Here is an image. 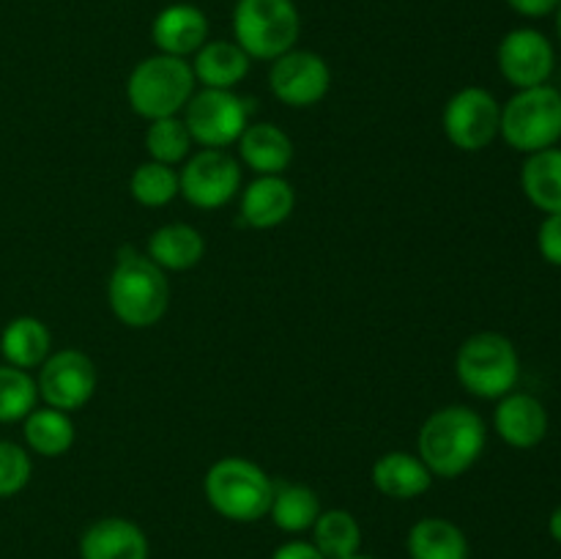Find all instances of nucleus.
<instances>
[{"instance_id":"nucleus-31","label":"nucleus","mask_w":561,"mask_h":559,"mask_svg":"<svg viewBox=\"0 0 561 559\" xmlns=\"http://www.w3.org/2000/svg\"><path fill=\"white\" fill-rule=\"evenodd\" d=\"M33 477V460L22 444L0 438V499L25 491Z\"/></svg>"},{"instance_id":"nucleus-20","label":"nucleus","mask_w":561,"mask_h":559,"mask_svg":"<svg viewBox=\"0 0 561 559\" xmlns=\"http://www.w3.org/2000/svg\"><path fill=\"white\" fill-rule=\"evenodd\" d=\"M146 255L162 272H190L206 255V239L186 223H168L148 236Z\"/></svg>"},{"instance_id":"nucleus-14","label":"nucleus","mask_w":561,"mask_h":559,"mask_svg":"<svg viewBox=\"0 0 561 559\" xmlns=\"http://www.w3.org/2000/svg\"><path fill=\"white\" fill-rule=\"evenodd\" d=\"M499 438L515 449H531L548 436V409L529 392H510L499 398L493 414Z\"/></svg>"},{"instance_id":"nucleus-17","label":"nucleus","mask_w":561,"mask_h":559,"mask_svg":"<svg viewBox=\"0 0 561 559\" xmlns=\"http://www.w3.org/2000/svg\"><path fill=\"white\" fill-rule=\"evenodd\" d=\"M296 192L294 184L283 175H257L241 192L239 214L250 228L272 230L294 214Z\"/></svg>"},{"instance_id":"nucleus-32","label":"nucleus","mask_w":561,"mask_h":559,"mask_svg":"<svg viewBox=\"0 0 561 559\" xmlns=\"http://www.w3.org/2000/svg\"><path fill=\"white\" fill-rule=\"evenodd\" d=\"M537 250L551 266H561V214H546L537 230Z\"/></svg>"},{"instance_id":"nucleus-12","label":"nucleus","mask_w":561,"mask_h":559,"mask_svg":"<svg viewBox=\"0 0 561 559\" xmlns=\"http://www.w3.org/2000/svg\"><path fill=\"white\" fill-rule=\"evenodd\" d=\"M268 88L274 99L288 107H312L321 102L332 88V69L327 60L312 49H288L272 60L268 69Z\"/></svg>"},{"instance_id":"nucleus-1","label":"nucleus","mask_w":561,"mask_h":559,"mask_svg":"<svg viewBox=\"0 0 561 559\" xmlns=\"http://www.w3.org/2000/svg\"><path fill=\"white\" fill-rule=\"evenodd\" d=\"M488 444L485 420L469 406H444L433 411L416 436V455L433 477L455 480L482 458Z\"/></svg>"},{"instance_id":"nucleus-36","label":"nucleus","mask_w":561,"mask_h":559,"mask_svg":"<svg viewBox=\"0 0 561 559\" xmlns=\"http://www.w3.org/2000/svg\"><path fill=\"white\" fill-rule=\"evenodd\" d=\"M557 33H559V42H561V3H559V9H557Z\"/></svg>"},{"instance_id":"nucleus-15","label":"nucleus","mask_w":561,"mask_h":559,"mask_svg":"<svg viewBox=\"0 0 561 559\" xmlns=\"http://www.w3.org/2000/svg\"><path fill=\"white\" fill-rule=\"evenodd\" d=\"M148 535L129 518L110 515L99 518L82 532L80 559H148Z\"/></svg>"},{"instance_id":"nucleus-9","label":"nucleus","mask_w":561,"mask_h":559,"mask_svg":"<svg viewBox=\"0 0 561 559\" xmlns=\"http://www.w3.org/2000/svg\"><path fill=\"white\" fill-rule=\"evenodd\" d=\"M499 124H502V104L480 85L460 88L444 104V135L460 151L474 153L491 146L499 137Z\"/></svg>"},{"instance_id":"nucleus-23","label":"nucleus","mask_w":561,"mask_h":559,"mask_svg":"<svg viewBox=\"0 0 561 559\" xmlns=\"http://www.w3.org/2000/svg\"><path fill=\"white\" fill-rule=\"evenodd\" d=\"M411 559H469V537L447 518H420L405 537Z\"/></svg>"},{"instance_id":"nucleus-24","label":"nucleus","mask_w":561,"mask_h":559,"mask_svg":"<svg viewBox=\"0 0 561 559\" xmlns=\"http://www.w3.org/2000/svg\"><path fill=\"white\" fill-rule=\"evenodd\" d=\"M22 436L31 453L42 458H60L75 447L77 427L71 422L69 411L53 409V406H36L31 414L22 420Z\"/></svg>"},{"instance_id":"nucleus-13","label":"nucleus","mask_w":561,"mask_h":559,"mask_svg":"<svg viewBox=\"0 0 561 559\" xmlns=\"http://www.w3.org/2000/svg\"><path fill=\"white\" fill-rule=\"evenodd\" d=\"M496 64L504 80L513 88L546 85L557 69V53L546 33L535 27H515L499 42Z\"/></svg>"},{"instance_id":"nucleus-27","label":"nucleus","mask_w":561,"mask_h":559,"mask_svg":"<svg viewBox=\"0 0 561 559\" xmlns=\"http://www.w3.org/2000/svg\"><path fill=\"white\" fill-rule=\"evenodd\" d=\"M310 532L323 559H348L362 548V526L348 510H323Z\"/></svg>"},{"instance_id":"nucleus-19","label":"nucleus","mask_w":561,"mask_h":559,"mask_svg":"<svg viewBox=\"0 0 561 559\" xmlns=\"http://www.w3.org/2000/svg\"><path fill=\"white\" fill-rule=\"evenodd\" d=\"M373 486L383 497L405 502V499H416L431 491L433 475L422 464L420 455H411L405 449H392V453H383L373 464Z\"/></svg>"},{"instance_id":"nucleus-7","label":"nucleus","mask_w":561,"mask_h":559,"mask_svg":"<svg viewBox=\"0 0 561 559\" xmlns=\"http://www.w3.org/2000/svg\"><path fill=\"white\" fill-rule=\"evenodd\" d=\"M499 135L520 153H537L561 140V91L553 85L524 88L502 104Z\"/></svg>"},{"instance_id":"nucleus-18","label":"nucleus","mask_w":561,"mask_h":559,"mask_svg":"<svg viewBox=\"0 0 561 559\" xmlns=\"http://www.w3.org/2000/svg\"><path fill=\"white\" fill-rule=\"evenodd\" d=\"M239 159L255 175H283L294 162V140L272 121H250L239 137Z\"/></svg>"},{"instance_id":"nucleus-5","label":"nucleus","mask_w":561,"mask_h":559,"mask_svg":"<svg viewBox=\"0 0 561 559\" xmlns=\"http://www.w3.org/2000/svg\"><path fill=\"white\" fill-rule=\"evenodd\" d=\"M455 376L474 398L499 400L510 395L520 378V360L513 340L499 332H477L466 338L455 354Z\"/></svg>"},{"instance_id":"nucleus-21","label":"nucleus","mask_w":561,"mask_h":559,"mask_svg":"<svg viewBox=\"0 0 561 559\" xmlns=\"http://www.w3.org/2000/svg\"><path fill=\"white\" fill-rule=\"evenodd\" d=\"M250 55H247L236 42H228V38L206 42L195 53V60H192L195 80L201 82L203 88H219V91H233V88L250 75Z\"/></svg>"},{"instance_id":"nucleus-11","label":"nucleus","mask_w":561,"mask_h":559,"mask_svg":"<svg viewBox=\"0 0 561 559\" xmlns=\"http://www.w3.org/2000/svg\"><path fill=\"white\" fill-rule=\"evenodd\" d=\"M38 398L44 406L60 411H77L93 398L99 387V370L80 349H60L38 367Z\"/></svg>"},{"instance_id":"nucleus-4","label":"nucleus","mask_w":561,"mask_h":559,"mask_svg":"<svg viewBox=\"0 0 561 559\" xmlns=\"http://www.w3.org/2000/svg\"><path fill=\"white\" fill-rule=\"evenodd\" d=\"M195 85L197 80L190 60L157 53L131 69L126 80V99L140 118H170L186 107Z\"/></svg>"},{"instance_id":"nucleus-30","label":"nucleus","mask_w":561,"mask_h":559,"mask_svg":"<svg viewBox=\"0 0 561 559\" xmlns=\"http://www.w3.org/2000/svg\"><path fill=\"white\" fill-rule=\"evenodd\" d=\"M192 137L186 129L184 118L170 115V118L148 121L146 129V151L153 162L162 164H179L190 157Z\"/></svg>"},{"instance_id":"nucleus-33","label":"nucleus","mask_w":561,"mask_h":559,"mask_svg":"<svg viewBox=\"0 0 561 559\" xmlns=\"http://www.w3.org/2000/svg\"><path fill=\"white\" fill-rule=\"evenodd\" d=\"M561 0H507L510 9L520 16H529V20H542V16L557 14Z\"/></svg>"},{"instance_id":"nucleus-26","label":"nucleus","mask_w":561,"mask_h":559,"mask_svg":"<svg viewBox=\"0 0 561 559\" xmlns=\"http://www.w3.org/2000/svg\"><path fill=\"white\" fill-rule=\"evenodd\" d=\"M321 513V497L310 486H305V482H274L268 518L274 521L279 532H288V535L310 532Z\"/></svg>"},{"instance_id":"nucleus-3","label":"nucleus","mask_w":561,"mask_h":559,"mask_svg":"<svg viewBox=\"0 0 561 559\" xmlns=\"http://www.w3.org/2000/svg\"><path fill=\"white\" fill-rule=\"evenodd\" d=\"M203 493L208 507L236 524H252L268 515L274 497V480L250 458L228 455L208 466L203 477Z\"/></svg>"},{"instance_id":"nucleus-2","label":"nucleus","mask_w":561,"mask_h":559,"mask_svg":"<svg viewBox=\"0 0 561 559\" xmlns=\"http://www.w3.org/2000/svg\"><path fill=\"white\" fill-rule=\"evenodd\" d=\"M107 301L124 327H157L170 307L168 272H162L146 252L131 247L121 250L107 280Z\"/></svg>"},{"instance_id":"nucleus-35","label":"nucleus","mask_w":561,"mask_h":559,"mask_svg":"<svg viewBox=\"0 0 561 559\" xmlns=\"http://www.w3.org/2000/svg\"><path fill=\"white\" fill-rule=\"evenodd\" d=\"M548 532H551L553 540H557L559 546H561V504H559L557 510H553L551 518H548Z\"/></svg>"},{"instance_id":"nucleus-34","label":"nucleus","mask_w":561,"mask_h":559,"mask_svg":"<svg viewBox=\"0 0 561 559\" xmlns=\"http://www.w3.org/2000/svg\"><path fill=\"white\" fill-rule=\"evenodd\" d=\"M272 559H323V554L312 546V540H288L274 548Z\"/></svg>"},{"instance_id":"nucleus-8","label":"nucleus","mask_w":561,"mask_h":559,"mask_svg":"<svg viewBox=\"0 0 561 559\" xmlns=\"http://www.w3.org/2000/svg\"><path fill=\"white\" fill-rule=\"evenodd\" d=\"M184 124L192 142L203 148H228L250 126V102L236 91L203 88L184 107Z\"/></svg>"},{"instance_id":"nucleus-28","label":"nucleus","mask_w":561,"mask_h":559,"mask_svg":"<svg viewBox=\"0 0 561 559\" xmlns=\"http://www.w3.org/2000/svg\"><path fill=\"white\" fill-rule=\"evenodd\" d=\"M129 192L140 206L162 208L179 197V173L173 170V164L148 159V162L137 164L131 173Z\"/></svg>"},{"instance_id":"nucleus-29","label":"nucleus","mask_w":561,"mask_h":559,"mask_svg":"<svg viewBox=\"0 0 561 559\" xmlns=\"http://www.w3.org/2000/svg\"><path fill=\"white\" fill-rule=\"evenodd\" d=\"M38 406V387L31 370L0 365V425L22 422Z\"/></svg>"},{"instance_id":"nucleus-10","label":"nucleus","mask_w":561,"mask_h":559,"mask_svg":"<svg viewBox=\"0 0 561 559\" xmlns=\"http://www.w3.org/2000/svg\"><path fill=\"white\" fill-rule=\"evenodd\" d=\"M239 186L241 164L225 148H201L179 173V195L203 212L228 206Z\"/></svg>"},{"instance_id":"nucleus-37","label":"nucleus","mask_w":561,"mask_h":559,"mask_svg":"<svg viewBox=\"0 0 561 559\" xmlns=\"http://www.w3.org/2000/svg\"><path fill=\"white\" fill-rule=\"evenodd\" d=\"M348 559H376V557H367V554H354V557H348Z\"/></svg>"},{"instance_id":"nucleus-25","label":"nucleus","mask_w":561,"mask_h":559,"mask_svg":"<svg viewBox=\"0 0 561 559\" xmlns=\"http://www.w3.org/2000/svg\"><path fill=\"white\" fill-rule=\"evenodd\" d=\"M520 190L540 212L561 214V148H542L526 157L520 168Z\"/></svg>"},{"instance_id":"nucleus-6","label":"nucleus","mask_w":561,"mask_h":559,"mask_svg":"<svg viewBox=\"0 0 561 559\" xmlns=\"http://www.w3.org/2000/svg\"><path fill=\"white\" fill-rule=\"evenodd\" d=\"M301 16L294 0H236L233 36L250 58L274 60L296 47Z\"/></svg>"},{"instance_id":"nucleus-22","label":"nucleus","mask_w":561,"mask_h":559,"mask_svg":"<svg viewBox=\"0 0 561 559\" xmlns=\"http://www.w3.org/2000/svg\"><path fill=\"white\" fill-rule=\"evenodd\" d=\"M0 354L5 365H14L20 370L42 367L44 360L53 354V334L47 323L36 316H16L0 332Z\"/></svg>"},{"instance_id":"nucleus-16","label":"nucleus","mask_w":561,"mask_h":559,"mask_svg":"<svg viewBox=\"0 0 561 559\" xmlns=\"http://www.w3.org/2000/svg\"><path fill=\"white\" fill-rule=\"evenodd\" d=\"M151 38L159 53L190 58L208 42V16L192 3H170L153 16Z\"/></svg>"}]
</instances>
